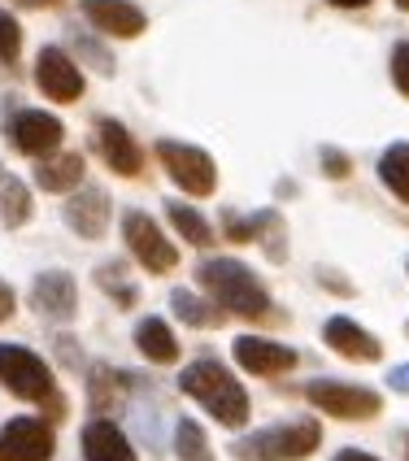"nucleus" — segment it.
<instances>
[{"label": "nucleus", "mask_w": 409, "mask_h": 461, "mask_svg": "<svg viewBox=\"0 0 409 461\" xmlns=\"http://www.w3.org/2000/svg\"><path fill=\"white\" fill-rule=\"evenodd\" d=\"M179 387L192 401H201L223 427H244L249 422V396H244V387L235 384V375L227 366L201 357L196 366H187L179 375Z\"/></svg>", "instance_id": "nucleus-1"}, {"label": "nucleus", "mask_w": 409, "mask_h": 461, "mask_svg": "<svg viewBox=\"0 0 409 461\" xmlns=\"http://www.w3.org/2000/svg\"><path fill=\"white\" fill-rule=\"evenodd\" d=\"M196 279L218 296V305L240 313V318H261L270 309V296H266L261 279L244 261H235V257H209V261H201L196 266Z\"/></svg>", "instance_id": "nucleus-2"}, {"label": "nucleus", "mask_w": 409, "mask_h": 461, "mask_svg": "<svg viewBox=\"0 0 409 461\" xmlns=\"http://www.w3.org/2000/svg\"><path fill=\"white\" fill-rule=\"evenodd\" d=\"M0 384L9 387L18 401H35L49 405L52 418H61V392L52 384L49 361H40L23 344H0Z\"/></svg>", "instance_id": "nucleus-3"}, {"label": "nucleus", "mask_w": 409, "mask_h": 461, "mask_svg": "<svg viewBox=\"0 0 409 461\" xmlns=\"http://www.w3.org/2000/svg\"><path fill=\"white\" fill-rule=\"evenodd\" d=\"M318 444H323L318 422L296 418V422L266 427V431H257V436H249V439H235V457H244V461H296V457H309Z\"/></svg>", "instance_id": "nucleus-4"}, {"label": "nucleus", "mask_w": 409, "mask_h": 461, "mask_svg": "<svg viewBox=\"0 0 409 461\" xmlns=\"http://www.w3.org/2000/svg\"><path fill=\"white\" fill-rule=\"evenodd\" d=\"M157 157L166 166V175L179 183L183 192L192 196H214L218 187V170H214V157L192 149V144H179V140H157Z\"/></svg>", "instance_id": "nucleus-5"}, {"label": "nucleus", "mask_w": 409, "mask_h": 461, "mask_svg": "<svg viewBox=\"0 0 409 461\" xmlns=\"http://www.w3.org/2000/svg\"><path fill=\"white\" fill-rule=\"evenodd\" d=\"M305 396L323 413L344 418V422H366V418H375V413L384 410L379 392L358 387V384H335V379H314V384H305Z\"/></svg>", "instance_id": "nucleus-6"}, {"label": "nucleus", "mask_w": 409, "mask_h": 461, "mask_svg": "<svg viewBox=\"0 0 409 461\" xmlns=\"http://www.w3.org/2000/svg\"><path fill=\"white\" fill-rule=\"evenodd\" d=\"M123 235H127V249L135 253V261H144L153 275H166L179 261V253L170 249V240L157 230V222L144 209H131L127 218H123Z\"/></svg>", "instance_id": "nucleus-7"}, {"label": "nucleus", "mask_w": 409, "mask_h": 461, "mask_svg": "<svg viewBox=\"0 0 409 461\" xmlns=\"http://www.w3.org/2000/svg\"><path fill=\"white\" fill-rule=\"evenodd\" d=\"M52 427L40 418H14L0 431V461H49Z\"/></svg>", "instance_id": "nucleus-8"}, {"label": "nucleus", "mask_w": 409, "mask_h": 461, "mask_svg": "<svg viewBox=\"0 0 409 461\" xmlns=\"http://www.w3.org/2000/svg\"><path fill=\"white\" fill-rule=\"evenodd\" d=\"M35 83H40V92L57 104H75L78 96H83V75H78V66L61 49H40Z\"/></svg>", "instance_id": "nucleus-9"}, {"label": "nucleus", "mask_w": 409, "mask_h": 461, "mask_svg": "<svg viewBox=\"0 0 409 461\" xmlns=\"http://www.w3.org/2000/svg\"><path fill=\"white\" fill-rule=\"evenodd\" d=\"M61 122L52 118V113H40V109H23L14 122H9V140L18 144V153L26 157H49L57 153V144H61Z\"/></svg>", "instance_id": "nucleus-10"}, {"label": "nucleus", "mask_w": 409, "mask_h": 461, "mask_svg": "<svg viewBox=\"0 0 409 461\" xmlns=\"http://www.w3.org/2000/svg\"><path fill=\"white\" fill-rule=\"evenodd\" d=\"M235 361L249 370V375H279V370H292L296 366V348L287 344H275V339H261V335H240L231 344Z\"/></svg>", "instance_id": "nucleus-11"}, {"label": "nucleus", "mask_w": 409, "mask_h": 461, "mask_svg": "<svg viewBox=\"0 0 409 461\" xmlns=\"http://www.w3.org/2000/svg\"><path fill=\"white\" fill-rule=\"evenodd\" d=\"M323 339H327V348H335L340 357H349V361H379L384 357V344L366 331V327H358L353 318H340V313L327 318Z\"/></svg>", "instance_id": "nucleus-12"}, {"label": "nucleus", "mask_w": 409, "mask_h": 461, "mask_svg": "<svg viewBox=\"0 0 409 461\" xmlns=\"http://www.w3.org/2000/svg\"><path fill=\"white\" fill-rule=\"evenodd\" d=\"M83 18H92L96 31L118 40H135L144 31V9H135L131 0H83Z\"/></svg>", "instance_id": "nucleus-13"}, {"label": "nucleus", "mask_w": 409, "mask_h": 461, "mask_svg": "<svg viewBox=\"0 0 409 461\" xmlns=\"http://www.w3.org/2000/svg\"><path fill=\"white\" fill-rule=\"evenodd\" d=\"M96 140H101L105 166H109L114 175H123V179H135V175L144 170V153L135 149V140L127 135V127H123V122L105 118L101 131H96Z\"/></svg>", "instance_id": "nucleus-14"}, {"label": "nucleus", "mask_w": 409, "mask_h": 461, "mask_svg": "<svg viewBox=\"0 0 409 461\" xmlns=\"http://www.w3.org/2000/svg\"><path fill=\"white\" fill-rule=\"evenodd\" d=\"M66 222L83 235V240H101L109 227V196L101 187H83L75 192V201L66 205Z\"/></svg>", "instance_id": "nucleus-15"}, {"label": "nucleus", "mask_w": 409, "mask_h": 461, "mask_svg": "<svg viewBox=\"0 0 409 461\" xmlns=\"http://www.w3.org/2000/svg\"><path fill=\"white\" fill-rule=\"evenodd\" d=\"M75 279L66 275V270H44L40 279H35V296H31V305L40 309V313H49V318H70L75 313Z\"/></svg>", "instance_id": "nucleus-16"}, {"label": "nucleus", "mask_w": 409, "mask_h": 461, "mask_svg": "<svg viewBox=\"0 0 409 461\" xmlns=\"http://www.w3.org/2000/svg\"><path fill=\"white\" fill-rule=\"evenodd\" d=\"M279 230H283V218L275 209H257L249 218H235V213L227 218V240H235V244H244V240H266V253L270 257H283Z\"/></svg>", "instance_id": "nucleus-17"}, {"label": "nucleus", "mask_w": 409, "mask_h": 461, "mask_svg": "<svg viewBox=\"0 0 409 461\" xmlns=\"http://www.w3.org/2000/svg\"><path fill=\"white\" fill-rule=\"evenodd\" d=\"M83 457L87 461H135V448L127 444V436L114 427V422H87L83 427Z\"/></svg>", "instance_id": "nucleus-18"}, {"label": "nucleus", "mask_w": 409, "mask_h": 461, "mask_svg": "<svg viewBox=\"0 0 409 461\" xmlns=\"http://www.w3.org/2000/svg\"><path fill=\"white\" fill-rule=\"evenodd\" d=\"M135 348H140L144 357L161 361V366H170V361L179 357V339H175V331H170L161 318H144V322L135 327Z\"/></svg>", "instance_id": "nucleus-19"}, {"label": "nucleus", "mask_w": 409, "mask_h": 461, "mask_svg": "<svg viewBox=\"0 0 409 461\" xmlns=\"http://www.w3.org/2000/svg\"><path fill=\"white\" fill-rule=\"evenodd\" d=\"M35 179L44 192H75V183L83 179V157L78 153H57V157H44Z\"/></svg>", "instance_id": "nucleus-20"}, {"label": "nucleus", "mask_w": 409, "mask_h": 461, "mask_svg": "<svg viewBox=\"0 0 409 461\" xmlns=\"http://www.w3.org/2000/svg\"><path fill=\"white\" fill-rule=\"evenodd\" d=\"M379 179H384V187L401 205H409V144L405 140L384 149V157H379Z\"/></svg>", "instance_id": "nucleus-21"}, {"label": "nucleus", "mask_w": 409, "mask_h": 461, "mask_svg": "<svg viewBox=\"0 0 409 461\" xmlns=\"http://www.w3.org/2000/svg\"><path fill=\"white\" fill-rule=\"evenodd\" d=\"M26 218H31V192L23 187V179L0 170V222L5 227H23Z\"/></svg>", "instance_id": "nucleus-22"}, {"label": "nucleus", "mask_w": 409, "mask_h": 461, "mask_svg": "<svg viewBox=\"0 0 409 461\" xmlns=\"http://www.w3.org/2000/svg\"><path fill=\"white\" fill-rule=\"evenodd\" d=\"M166 218L179 227V235L187 240V244H196V249H209V244H214V227L204 222L196 209H187V205H179V201H170V205H166Z\"/></svg>", "instance_id": "nucleus-23"}, {"label": "nucleus", "mask_w": 409, "mask_h": 461, "mask_svg": "<svg viewBox=\"0 0 409 461\" xmlns=\"http://www.w3.org/2000/svg\"><path fill=\"white\" fill-rule=\"evenodd\" d=\"M175 453L179 461H214V448L192 418H179V427H175Z\"/></svg>", "instance_id": "nucleus-24"}, {"label": "nucleus", "mask_w": 409, "mask_h": 461, "mask_svg": "<svg viewBox=\"0 0 409 461\" xmlns=\"http://www.w3.org/2000/svg\"><path fill=\"white\" fill-rule=\"evenodd\" d=\"M170 309H175V318H183L187 327H204V322H214V305H204L196 292H187V287H175L170 292Z\"/></svg>", "instance_id": "nucleus-25"}, {"label": "nucleus", "mask_w": 409, "mask_h": 461, "mask_svg": "<svg viewBox=\"0 0 409 461\" xmlns=\"http://www.w3.org/2000/svg\"><path fill=\"white\" fill-rule=\"evenodd\" d=\"M70 44H75L78 57H83V61H87L96 75H114V57H109V52H105L96 40H87L83 31H75V26H70Z\"/></svg>", "instance_id": "nucleus-26"}, {"label": "nucleus", "mask_w": 409, "mask_h": 461, "mask_svg": "<svg viewBox=\"0 0 409 461\" xmlns=\"http://www.w3.org/2000/svg\"><path fill=\"white\" fill-rule=\"evenodd\" d=\"M18 49H23V31H18V23H14L9 14H0V61L14 66V61H18Z\"/></svg>", "instance_id": "nucleus-27"}, {"label": "nucleus", "mask_w": 409, "mask_h": 461, "mask_svg": "<svg viewBox=\"0 0 409 461\" xmlns=\"http://www.w3.org/2000/svg\"><path fill=\"white\" fill-rule=\"evenodd\" d=\"M96 283H101V287H114V292H118V305H131V301H135V287H131V283L123 279V270H118L114 261L96 270Z\"/></svg>", "instance_id": "nucleus-28"}, {"label": "nucleus", "mask_w": 409, "mask_h": 461, "mask_svg": "<svg viewBox=\"0 0 409 461\" xmlns=\"http://www.w3.org/2000/svg\"><path fill=\"white\" fill-rule=\"evenodd\" d=\"M123 384L118 375H109V370H101V375H92V405L96 410H105V405H114L118 396H114V387Z\"/></svg>", "instance_id": "nucleus-29"}, {"label": "nucleus", "mask_w": 409, "mask_h": 461, "mask_svg": "<svg viewBox=\"0 0 409 461\" xmlns=\"http://www.w3.org/2000/svg\"><path fill=\"white\" fill-rule=\"evenodd\" d=\"M392 83H396L401 96H409V44L392 49Z\"/></svg>", "instance_id": "nucleus-30"}, {"label": "nucleus", "mask_w": 409, "mask_h": 461, "mask_svg": "<svg viewBox=\"0 0 409 461\" xmlns=\"http://www.w3.org/2000/svg\"><path fill=\"white\" fill-rule=\"evenodd\" d=\"M323 170H327V179H344L353 170V161L340 153V149H323Z\"/></svg>", "instance_id": "nucleus-31"}, {"label": "nucleus", "mask_w": 409, "mask_h": 461, "mask_svg": "<svg viewBox=\"0 0 409 461\" xmlns=\"http://www.w3.org/2000/svg\"><path fill=\"white\" fill-rule=\"evenodd\" d=\"M387 387L392 392H409V366H392L387 370Z\"/></svg>", "instance_id": "nucleus-32"}, {"label": "nucleus", "mask_w": 409, "mask_h": 461, "mask_svg": "<svg viewBox=\"0 0 409 461\" xmlns=\"http://www.w3.org/2000/svg\"><path fill=\"white\" fill-rule=\"evenodd\" d=\"M14 318V287L0 279V322H9Z\"/></svg>", "instance_id": "nucleus-33"}, {"label": "nucleus", "mask_w": 409, "mask_h": 461, "mask_svg": "<svg viewBox=\"0 0 409 461\" xmlns=\"http://www.w3.org/2000/svg\"><path fill=\"white\" fill-rule=\"evenodd\" d=\"M335 461H379V457H370V453H361V448H340Z\"/></svg>", "instance_id": "nucleus-34"}, {"label": "nucleus", "mask_w": 409, "mask_h": 461, "mask_svg": "<svg viewBox=\"0 0 409 461\" xmlns=\"http://www.w3.org/2000/svg\"><path fill=\"white\" fill-rule=\"evenodd\" d=\"M327 5H335V9H366L370 0H327Z\"/></svg>", "instance_id": "nucleus-35"}, {"label": "nucleus", "mask_w": 409, "mask_h": 461, "mask_svg": "<svg viewBox=\"0 0 409 461\" xmlns=\"http://www.w3.org/2000/svg\"><path fill=\"white\" fill-rule=\"evenodd\" d=\"M18 5H52V0H18Z\"/></svg>", "instance_id": "nucleus-36"}, {"label": "nucleus", "mask_w": 409, "mask_h": 461, "mask_svg": "<svg viewBox=\"0 0 409 461\" xmlns=\"http://www.w3.org/2000/svg\"><path fill=\"white\" fill-rule=\"evenodd\" d=\"M396 5H401V9H409V0H396Z\"/></svg>", "instance_id": "nucleus-37"}, {"label": "nucleus", "mask_w": 409, "mask_h": 461, "mask_svg": "<svg viewBox=\"0 0 409 461\" xmlns=\"http://www.w3.org/2000/svg\"><path fill=\"white\" fill-rule=\"evenodd\" d=\"M405 461H409V439H405Z\"/></svg>", "instance_id": "nucleus-38"}]
</instances>
